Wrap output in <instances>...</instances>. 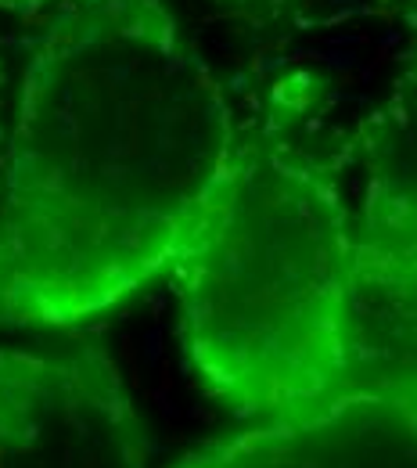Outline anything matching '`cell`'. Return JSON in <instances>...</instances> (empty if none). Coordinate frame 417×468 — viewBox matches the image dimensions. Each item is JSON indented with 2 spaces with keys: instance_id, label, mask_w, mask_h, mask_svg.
Segmentation results:
<instances>
[{
  "instance_id": "cell-1",
  "label": "cell",
  "mask_w": 417,
  "mask_h": 468,
  "mask_svg": "<svg viewBox=\"0 0 417 468\" xmlns=\"http://www.w3.org/2000/svg\"><path fill=\"white\" fill-rule=\"evenodd\" d=\"M220 76L162 0H65L18 69L0 324L72 328L173 271L241 159Z\"/></svg>"
},
{
  "instance_id": "cell-2",
  "label": "cell",
  "mask_w": 417,
  "mask_h": 468,
  "mask_svg": "<svg viewBox=\"0 0 417 468\" xmlns=\"http://www.w3.org/2000/svg\"><path fill=\"white\" fill-rule=\"evenodd\" d=\"M353 217L331 176L245 144L177 282L180 346L241 421H281L353 386Z\"/></svg>"
},
{
  "instance_id": "cell-6",
  "label": "cell",
  "mask_w": 417,
  "mask_h": 468,
  "mask_svg": "<svg viewBox=\"0 0 417 468\" xmlns=\"http://www.w3.org/2000/svg\"><path fill=\"white\" fill-rule=\"evenodd\" d=\"M18 65L4 58L0 51V174H4V155H7V133H11V116H15V94H18Z\"/></svg>"
},
{
  "instance_id": "cell-4",
  "label": "cell",
  "mask_w": 417,
  "mask_h": 468,
  "mask_svg": "<svg viewBox=\"0 0 417 468\" xmlns=\"http://www.w3.org/2000/svg\"><path fill=\"white\" fill-rule=\"evenodd\" d=\"M166 468H417V386H353L306 414L198 443Z\"/></svg>"
},
{
  "instance_id": "cell-5",
  "label": "cell",
  "mask_w": 417,
  "mask_h": 468,
  "mask_svg": "<svg viewBox=\"0 0 417 468\" xmlns=\"http://www.w3.org/2000/svg\"><path fill=\"white\" fill-rule=\"evenodd\" d=\"M353 386H417V220H353Z\"/></svg>"
},
{
  "instance_id": "cell-3",
  "label": "cell",
  "mask_w": 417,
  "mask_h": 468,
  "mask_svg": "<svg viewBox=\"0 0 417 468\" xmlns=\"http://www.w3.org/2000/svg\"><path fill=\"white\" fill-rule=\"evenodd\" d=\"M0 468H151L120 367L98 350L0 343Z\"/></svg>"
},
{
  "instance_id": "cell-7",
  "label": "cell",
  "mask_w": 417,
  "mask_h": 468,
  "mask_svg": "<svg viewBox=\"0 0 417 468\" xmlns=\"http://www.w3.org/2000/svg\"><path fill=\"white\" fill-rule=\"evenodd\" d=\"M47 4H65V0H0V11H36Z\"/></svg>"
}]
</instances>
